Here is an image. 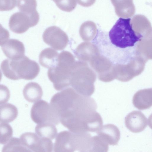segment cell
<instances>
[{"label": "cell", "instance_id": "6da1fadb", "mask_svg": "<svg viewBox=\"0 0 152 152\" xmlns=\"http://www.w3.org/2000/svg\"><path fill=\"white\" fill-rule=\"evenodd\" d=\"M50 104L60 122L71 132H96L102 126L94 99L79 94L72 88L67 87L55 94Z\"/></svg>", "mask_w": 152, "mask_h": 152}, {"label": "cell", "instance_id": "7a4b0ae2", "mask_svg": "<svg viewBox=\"0 0 152 152\" xmlns=\"http://www.w3.org/2000/svg\"><path fill=\"white\" fill-rule=\"evenodd\" d=\"M1 68L5 77L13 80H32L40 71L38 64L25 56L16 60H4L1 63Z\"/></svg>", "mask_w": 152, "mask_h": 152}, {"label": "cell", "instance_id": "3957f363", "mask_svg": "<svg viewBox=\"0 0 152 152\" xmlns=\"http://www.w3.org/2000/svg\"><path fill=\"white\" fill-rule=\"evenodd\" d=\"M92 137L88 132H73L64 131L56 136L53 145L54 152H90Z\"/></svg>", "mask_w": 152, "mask_h": 152}, {"label": "cell", "instance_id": "277c9868", "mask_svg": "<svg viewBox=\"0 0 152 152\" xmlns=\"http://www.w3.org/2000/svg\"><path fill=\"white\" fill-rule=\"evenodd\" d=\"M130 20V18H120L109 31V40L115 46L122 49L136 48L141 41L143 35L134 31Z\"/></svg>", "mask_w": 152, "mask_h": 152}, {"label": "cell", "instance_id": "5b68a950", "mask_svg": "<svg viewBox=\"0 0 152 152\" xmlns=\"http://www.w3.org/2000/svg\"><path fill=\"white\" fill-rule=\"evenodd\" d=\"M92 42L102 56L108 59L114 65H125L129 63L135 57L136 48L122 49L113 45L108 36L97 32Z\"/></svg>", "mask_w": 152, "mask_h": 152}, {"label": "cell", "instance_id": "8992f818", "mask_svg": "<svg viewBox=\"0 0 152 152\" xmlns=\"http://www.w3.org/2000/svg\"><path fill=\"white\" fill-rule=\"evenodd\" d=\"M74 56L66 51L59 54L56 65L49 68L48 75L57 91H61L70 86L69 79L72 67L76 62Z\"/></svg>", "mask_w": 152, "mask_h": 152}, {"label": "cell", "instance_id": "52a82bcc", "mask_svg": "<svg viewBox=\"0 0 152 152\" xmlns=\"http://www.w3.org/2000/svg\"><path fill=\"white\" fill-rule=\"evenodd\" d=\"M92 73L85 62L76 61L72 69L70 86L82 95L90 96L94 93Z\"/></svg>", "mask_w": 152, "mask_h": 152}, {"label": "cell", "instance_id": "ba28073f", "mask_svg": "<svg viewBox=\"0 0 152 152\" xmlns=\"http://www.w3.org/2000/svg\"><path fill=\"white\" fill-rule=\"evenodd\" d=\"M33 121L38 124L49 123L58 125L60 123L58 116L52 105L43 100L35 102L31 111Z\"/></svg>", "mask_w": 152, "mask_h": 152}, {"label": "cell", "instance_id": "9c48e42d", "mask_svg": "<svg viewBox=\"0 0 152 152\" xmlns=\"http://www.w3.org/2000/svg\"><path fill=\"white\" fill-rule=\"evenodd\" d=\"M20 139L28 152H52L53 144L51 140L40 137L36 134L26 132L22 134Z\"/></svg>", "mask_w": 152, "mask_h": 152}, {"label": "cell", "instance_id": "30bf717a", "mask_svg": "<svg viewBox=\"0 0 152 152\" xmlns=\"http://www.w3.org/2000/svg\"><path fill=\"white\" fill-rule=\"evenodd\" d=\"M42 38L45 43L57 50L64 49L69 42L66 33L56 26H51L46 29L43 34Z\"/></svg>", "mask_w": 152, "mask_h": 152}, {"label": "cell", "instance_id": "8fae6325", "mask_svg": "<svg viewBox=\"0 0 152 152\" xmlns=\"http://www.w3.org/2000/svg\"><path fill=\"white\" fill-rule=\"evenodd\" d=\"M39 20L20 11L11 16L9 21V26L12 32L21 34L26 32L30 28L36 26Z\"/></svg>", "mask_w": 152, "mask_h": 152}, {"label": "cell", "instance_id": "7c38bea8", "mask_svg": "<svg viewBox=\"0 0 152 152\" xmlns=\"http://www.w3.org/2000/svg\"><path fill=\"white\" fill-rule=\"evenodd\" d=\"M127 128L134 133L143 131L148 124L147 118L141 111H133L128 114L125 119Z\"/></svg>", "mask_w": 152, "mask_h": 152}, {"label": "cell", "instance_id": "4fadbf2b", "mask_svg": "<svg viewBox=\"0 0 152 152\" xmlns=\"http://www.w3.org/2000/svg\"><path fill=\"white\" fill-rule=\"evenodd\" d=\"M1 48L5 56L10 59H17L25 56L24 45L16 39H8L1 46Z\"/></svg>", "mask_w": 152, "mask_h": 152}, {"label": "cell", "instance_id": "5bb4252c", "mask_svg": "<svg viewBox=\"0 0 152 152\" xmlns=\"http://www.w3.org/2000/svg\"><path fill=\"white\" fill-rule=\"evenodd\" d=\"M96 133L108 145H117L120 138V133L115 125L108 124L104 125Z\"/></svg>", "mask_w": 152, "mask_h": 152}, {"label": "cell", "instance_id": "9a60e30c", "mask_svg": "<svg viewBox=\"0 0 152 152\" xmlns=\"http://www.w3.org/2000/svg\"><path fill=\"white\" fill-rule=\"evenodd\" d=\"M116 15L121 18H127L134 14L135 8L133 0H110Z\"/></svg>", "mask_w": 152, "mask_h": 152}, {"label": "cell", "instance_id": "2e32d148", "mask_svg": "<svg viewBox=\"0 0 152 152\" xmlns=\"http://www.w3.org/2000/svg\"><path fill=\"white\" fill-rule=\"evenodd\" d=\"M132 102L134 106L140 110L150 108L152 105L151 89L141 90L134 95Z\"/></svg>", "mask_w": 152, "mask_h": 152}, {"label": "cell", "instance_id": "e0dca14e", "mask_svg": "<svg viewBox=\"0 0 152 152\" xmlns=\"http://www.w3.org/2000/svg\"><path fill=\"white\" fill-rule=\"evenodd\" d=\"M23 94L25 99L30 102H35L40 100L43 91L40 86L37 83L30 82L24 86Z\"/></svg>", "mask_w": 152, "mask_h": 152}, {"label": "cell", "instance_id": "ac0fdd59", "mask_svg": "<svg viewBox=\"0 0 152 152\" xmlns=\"http://www.w3.org/2000/svg\"><path fill=\"white\" fill-rule=\"evenodd\" d=\"M130 23L134 31L137 34H143L151 33V23L144 15H137L131 19Z\"/></svg>", "mask_w": 152, "mask_h": 152}, {"label": "cell", "instance_id": "d6986e66", "mask_svg": "<svg viewBox=\"0 0 152 152\" xmlns=\"http://www.w3.org/2000/svg\"><path fill=\"white\" fill-rule=\"evenodd\" d=\"M59 54L51 48H47L42 50L39 56V62L44 67L49 68L55 66L57 64Z\"/></svg>", "mask_w": 152, "mask_h": 152}, {"label": "cell", "instance_id": "ffe728a7", "mask_svg": "<svg viewBox=\"0 0 152 152\" xmlns=\"http://www.w3.org/2000/svg\"><path fill=\"white\" fill-rule=\"evenodd\" d=\"M18 110L15 106L9 103L0 105V122L8 123L17 117Z\"/></svg>", "mask_w": 152, "mask_h": 152}, {"label": "cell", "instance_id": "44dd1931", "mask_svg": "<svg viewBox=\"0 0 152 152\" xmlns=\"http://www.w3.org/2000/svg\"><path fill=\"white\" fill-rule=\"evenodd\" d=\"M17 5L20 12L39 20V15L37 10L36 0H17Z\"/></svg>", "mask_w": 152, "mask_h": 152}, {"label": "cell", "instance_id": "7402d4cb", "mask_svg": "<svg viewBox=\"0 0 152 152\" xmlns=\"http://www.w3.org/2000/svg\"><path fill=\"white\" fill-rule=\"evenodd\" d=\"M36 134L41 137L47 138L51 140L56 136L57 129L55 125L49 123L38 124L35 128Z\"/></svg>", "mask_w": 152, "mask_h": 152}, {"label": "cell", "instance_id": "603a6c76", "mask_svg": "<svg viewBox=\"0 0 152 152\" xmlns=\"http://www.w3.org/2000/svg\"><path fill=\"white\" fill-rule=\"evenodd\" d=\"M97 31L96 24L91 21H87L83 23L79 29L80 36L84 41L90 40Z\"/></svg>", "mask_w": 152, "mask_h": 152}, {"label": "cell", "instance_id": "cb8c5ba5", "mask_svg": "<svg viewBox=\"0 0 152 152\" xmlns=\"http://www.w3.org/2000/svg\"><path fill=\"white\" fill-rule=\"evenodd\" d=\"M2 152H28L20 139L12 137L2 149Z\"/></svg>", "mask_w": 152, "mask_h": 152}, {"label": "cell", "instance_id": "d4e9b609", "mask_svg": "<svg viewBox=\"0 0 152 152\" xmlns=\"http://www.w3.org/2000/svg\"><path fill=\"white\" fill-rule=\"evenodd\" d=\"M13 129L7 123L0 124V144H5L12 137Z\"/></svg>", "mask_w": 152, "mask_h": 152}, {"label": "cell", "instance_id": "484cf974", "mask_svg": "<svg viewBox=\"0 0 152 152\" xmlns=\"http://www.w3.org/2000/svg\"><path fill=\"white\" fill-rule=\"evenodd\" d=\"M108 144L98 135L92 137V146L91 152H107Z\"/></svg>", "mask_w": 152, "mask_h": 152}, {"label": "cell", "instance_id": "4316f807", "mask_svg": "<svg viewBox=\"0 0 152 152\" xmlns=\"http://www.w3.org/2000/svg\"><path fill=\"white\" fill-rule=\"evenodd\" d=\"M61 10L69 12L73 11L76 7V0H52Z\"/></svg>", "mask_w": 152, "mask_h": 152}, {"label": "cell", "instance_id": "83f0119b", "mask_svg": "<svg viewBox=\"0 0 152 152\" xmlns=\"http://www.w3.org/2000/svg\"><path fill=\"white\" fill-rule=\"evenodd\" d=\"M10 92L6 86L0 84V105L6 103L10 97Z\"/></svg>", "mask_w": 152, "mask_h": 152}, {"label": "cell", "instance_id": "f1b7e54d", "mask_svg": "<svg viewBox=\"0 0 152 152\" xmlns=\"http://www.w3.org/2000/svg\"><path fill=\"white\" fill-rule=\"evenodd\" d=\"M16 0H0V11H8L16 6Z\"/></svg>", "mask_w": 152, "mask_h": 152}, {"label": "cell", "instance_id": "f546056e", "mask_svg": "<svg viewBox=\"0 0 152 152\" xmlns=\"http://www.w3.org/2000/svg\"><path fill=\"white\" fill-rule=\"evenodd\" d=\"M10 37L9 31L0 23V46H1Z\"/></svg>", "mask_w": 152, "mask_h": 152}, {"label": "cell", "instance_id": "4dcf8cb0", "mask_svg": "<svg viewBox=\"0 0 152 152\" xmlns=\"http://www.w3.org/2000/svg\"><path fill=\"white\" fill-rule=\"evenodd\" d=\"M77 3L82 6L88 7L91 6L95 2L96 0H76Z\"/></svg>", "mask_w": 152, "mask_h": 152}, {"label": "cell", "instance_id": "1f68e13d", "mask_svg": "<svg viewBox=\"0 0 152 152\" xmlns=\"http://www.w3.org/2000/svg\"><path fill=\"white\" fill-rule=\"evenodd\" d=\"M2 73H1V70L0 69V82L1 80V79H2Z\"/></svg>", "mask_w": 152, "mask_h": 152}]
</instances>
